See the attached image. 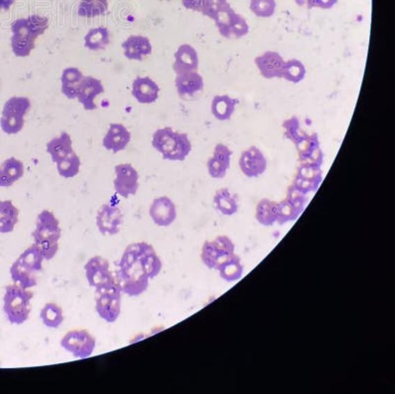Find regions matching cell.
<instances>
[{"label":"cell","mask_w":395,"mask_h":394,"mask_svg":"<svg viewBox=\"0 0 395 394\" xmlns=\"http://www.w3.org/2000/svg\"><path fill=\"white\" fill-rule=\"evenodd\" d=\"M144 242L134 243L125 250L119 264L117 280L122 292L129 296H138L148 289L150 278L146 275L141 261Z\"/></svg>","instance_id":"cell-1"},{"label":"cell","mask_w":395,"mask_h":394,"mask_svg":"<svg viewBox=\"0 0 395 394\" xmlns=\"http://www.w3.org/2000/svg\"><path fill=\"white\" fill-rule=\"evenodd\" d=\"M48 27V18L40 15H31L14 21L11 25V48L14 55L20 58L30 56L36 47L38 37L44 34Z\"/></svg>","instance_id":"cell-2"},{"label":"cell","mask_w":395,"mask_h":394,"mask_svg":"<svg viewBox=\"0 0 395 394\" xmlns=\"http://www.w3.org/2000/svg\"><path fill=\"white\" fill-rule=\"evenodd\" d=\"M60 221L53 212L42 210L38 216L36 229L33 232L35 245L41 250L46 261L54 259L59 251V241L61 239Z\"/></svg>","instance_id":"cell-3"},{"label":"cell","mask_w":395,"mask_h":394,"mask_svg":"<svg viewBox=\"0 0 395 394\" xmlns=\"http://www.w3.org/2000/svg\"><path fill=\"white\" fill-rule=\"evenodd\" d=\"M153 147L162 153L163 159L185 160L192 151V144L185 133L174 131L170 127L156 130L153 137Z\"/></svg>","instance_id":"cell-4"},{"label":"cell","mask_w":395,"mask_h":394,"mask_svg":"<svg viewBox=\"0 0 395 394\" xmlns=\"http://www.w3.org/2000/svg\"><path fill=\"white\" fill-rule=\"evenodd\" d=\"M34 292L18 285H7L3 296V311L11 324L21 325L29 318Z\"/></svg>","instance_id":"cell-5"},{"label":"cell","mask_w":395,"mask_h":394,"mask_svg":"<svg viewBox=\"0 0 395 394\" xmlns=\"http://www.w3.org/2000/svg\"><path fill=\"white\" fill-rule=\"evenodd\" d=\"M29 98L13 96L6 101L2 109L0 126L8 135H15L24 128L25 115L30 110Z\"/></svg>","instance_id":"cell-6"},{"label":"cell","mask_w":395,"mask_h":394,"mask_svg":"<svg viewBox=\"0 0 395 394\" xmlns=\"http://www.w3.org/2000/svg\"><path fill=\"white\" fill-rule=\"evenodd\" d=\"M122 304V289L119 284L96 291V311L108 323H114L119 318Z\"/></svg>","instance_id":"cell-7"},{"label":"cell","mask_w":395,"mask_h":394,"mask_svg":"<svg viewBox=\"0 0 395 394\" xmlns=\"http://www.w3.org/2000/svg\"><path fill=\"white\" fill-rule=\"evenodd\" d=\"M84 270L90 287H95L96 291L108 289L117 284L116 278L110 271L109 262L103 257H92L85 264Z\"/></svg>","instance_id":"cell-8"},{"label":"cell","mask_w":395,"mask_h":394,"mask_svg":"<svg viewBox=\"0 0 395 394\" xmlns=\"http://www.w3.org/2000/svg\"><path fill=\"white\" fill-rule=\"evenodd\" d=\"M61 345L75 358H86L92 355L96 346L93 335L84 329L72 330L61 339Z\"/></svg>","instance_id":"cell-9"},{"label":"cell","mask_w":395,"mask_h":394,"mask_svg":"<svg viewBox=\"0 0 395 394\" xmlns=\"http://www.w3.org/2000/svg\"><path fill=\"white\" fill-rule=\"evenodd\" d=\"M114 188L121 197L127 198L139 190V174L132 165L121 164L115 167Z\"/></svg>","instance_id":"cell-10"},{"label":"cell","mask_w":395,"mask_h":394,"mask_svg":"<svg viewBox=\"0 0 395 394\" xmlns=\"http://www.w3.org/2000/svg\"><path fill=\"white\" fill-rule=\"evenodd\" d=\"M268 162L266 157L256 146L243 151L240 156V167L247 178H258L266 172Z\"/></svg>","instance_id":"cell-11"},{"label":"cell","mask_w":395,"mask_h":394,"mask_svg":"<svg viewBox=\"0 0 395 394\" xmlns=\"http://www.w3.org/2000/svg\"><path fill=\"white\" fill-rule=\"evenodd\" d=\"M123 223V214L119 207L113 204H104L97 214L96 224L101 234L113 236L120 232Z\"/></svg>","instance_id":"cell-12"},{"label":"cell","mask_w":395,"mask_h":394,"mask_svg":"<svg viewBox=\"0 0 395 394\" xmlns=\"http://www.w3.org/2000/svg\"><path fill=\"white\" fill-rule=\"evenodd\" d=\"M150 215L156 225L167 227L176 219V206L169 197L155 198L150 206Z\"/></svg>","instance_id":"cell-13"},{"label":"cell","mask_w":395,"mask_h":394,"mask_svg":"<svg viewBox=\"0 0 395 394\" xmlns=\"http://www.w3.org/2000/svg\"><path fill=\"white\" fill-rule=\"evenodd\" d=\"M255 65L262 77L267 79H281L284 60L280 54L274 51L265 52L255 58Z\"/></svg>","instance_id":"cell-14"},{"label":"cell","mask_w":395,"mask_h":394,"mask_svg":"<svg viewBox=\"0 0 395 394\" xmlns=\"http://www.w3.org/2000/svg\"><path fill=\"white\" fill-rule=\"evenodd\" d=\"M104 93V86L101 80L93 77H84L78 89L77 98L85 110H95V98Z\"/></svg>","instance_id":"cell-15"},{"label":"cell","mask_w":395,"mask_h":394,"mask_svg":"<svg viewBox=\"0 0 395 394\" xmlns=\"http://www.w3.org/2000/svg\"><path fill=\"white\" fill-rule=\"evenodd\" d=\"M174 58L173 70L176 75L197 72L199 56L197 51L191 45H181L175 53Z\"/></svg>","instance_id":"cell-16"},{"label":"cell","mask_w":395,"mask_h":394,"mask_svg":"<svg viewBox=\"0 0 395 394\" xmlns=\"http://www.w3.org/2000/svg\"><path fill=\"white\" fill-rule=\"evenodd\" d=\"M160 86L150 77H139L132 82V96L143 105L155 103L160 96Z\"/></svg>","instance_id":"cell-17"},{"label":"cell","mask_w":395,"mask_h":394,"mask_svg":"<svg viewBox=\"0 0 395 394\" xmlns=\"http://www.w3.org/2000/svg\"><path fill=\"white\" fill-rule=\"evenodd\" d=\"M132 135L129 130L123 124L112 123L110 125L107 134L103 139V146L106 150L118 153L125 150L131 141Z\"/></svg>","instance_id":"cell-18"},{"label":"cell","mask_w":395,"mask_h":394,"mask_svg":"<svg viewBox=\"0 0 395 394\" xmlns=\"http://www.w3.org/2000/svg\"><path fill=\"white\" fill-rule=\"evenodd\" d=\"M175 86L180 98H192L204 89V79L198 72L184 73L177 75Z\"/></svg>","instance_id":"cell-19"},{"label":"cell","mask_w":395,"mask_h":394,"mask_svg":"<svg viewBox=\"0 0 395 394\" xmlns=\"http://www.w3.org/2000/svg\"><path fill=\"white\" fill-rule=\"evenodd\" d=\"M122 47L125 56L132 61H143L153 52L150 39L138 35L127 38Z\"/></svg>","instance_id":"cell-20"},{"label":"cell","mask_w":395,"mask_h":394,"mask_svg":"<svg viewBox=\"0 0 395 394\" xmlns=\"http://www.w3.org/2000/svg\"><path fill=\"white\" fill-rule=\"evenodd\" d=\"M24 165L16 158H9L0 166V188H9L24 176Z\"/></svg>","instance_id":"cell-21"},{"label":"cell","mask_w":395,"mask_h":394,"mask_svg":"<svg viewBox=\"0 0 395 394\" xmlns=\"http://www.w3.org/2000/svg\"><path fill=\"white\" fill-rule=\"evenodd\" d=\"M47 152L51 155L52 160L56 164L65 160L73 153L72 137L66 132L56 137L47 144Z\"/></svg>","instance_id":"cell-22"},{"label":"cell","mask_w":395,"mask_h":394,"mask_svg":"<svg viewBox=\"0 0 395 394\" xmlns=\"http://www.w3.org/2000/svg\"><path fill=\"white\" fill-rule=\"evenodd\" d=\"M240 103L238 99L231 98L229 96H217L212 98V115L219 121H228L233 117L236 105Z\"/></svg>","instance_id":"cell-23"},{"label":"cell","mask_w":395,"mask_h":394,"mask_svg":"<svg viewBox=\"0 0 395 394\" xmlns=\"http://www.w3.org/2000/svg\"><path fill=\"white\" fill-rule=\"evenodd\" d=\"M84 75L77 68H68L61 75V93L70 99L77 98L78 89Z\"/></svg>","instance_id":"cell-24"},{"label":"cell","mask_w":395,"mask_h":394,"mask_svg":"<svg viewBox=\"0 0 395 394\" xmlns=\"http://www.w3.org/2000/svg\"><path fill=\"white\" fill-rule=\"evenodd\" d=\"M19 220V210L11 200L0 202V233L13 232Z\"/></svg>","instance_id":"cell-25"},{"label":"cell","mask_w":395,"mask_h":394,"mask_svg":"<svg viewBox=\"0 0 395 394\" xmlns=\"http://www.w3.org/2000/svg\"><path fill=\"white\" fill-rule=\"evenodd\" d=\"M215 209L222 215L233 216L238 211V197L228 188L217 190L214 197Z\"/></svg>","instance_id":"cell-26"},{"label":"cell","mask_w":395,"mask_h":394,"mask_svg":"<svg viewBox=\"0 0 395 394\" xmlns=\"http://www.w3.org/2000/svg\"><path fill=\"white\" fill-rule=\"evenodd\" d=\"M44 261L45 258L42 256L41 250L35 244L25 250L20 255V257L16 259L19 265L32 273L42 271V262Z\"/></svg>","instance_id":"cell-27"},{"label":"cell","mask_w":395,"mask_h":394,"mask_svg":"<svg viewBox=\"0 0 395 394\" xmlns=\"http://www.w3.org/2000/svg\"><path fill=\"white\" fill-rule=\"evenodd\" d=\"M279 209L278 202L269 199H262L257 205L256 220L261 225L273 226L278 222Z\"/></svg>","instance_id":"cell-28"},{"label":"cell","mask_w":395,"mask_h":394,"mask_svg":"<svg viewBox=\"0 0 395 394\" xmlns=\"http://www.w3.org/2000/svg\"><path fill=\"white\" fill-rule=\"evenodd\" d=\"M238 13L234 11L231 4L226 3L217 9L216 14H215L212 20L216 23L217 29H219V34L224 38L228 36L229 28L233 24L234 20L238 17Z\"/></svg>","instance_id":"cell-29"},{"label":"cell","mask_w":395,"mask_h":394,"mask_svg":"<svg viewBox=\"0 0 395 394\" xmlns=\"http://www.w3.org/2000/svg\"><path fill=\"white\" fill-rule=\"evenodd\" d=\"M217 271H219V275H221L222 280L233 282L240 280L243 271H245V268H243L240 257L234 254L231 258L226 259Z\"/></svg>","instance_id":"cell-30"},{"label":"cell","mask_w":395,"mask_h":394,"mask_svg":"<svg viewBox=\"0 0 395 394\" xmlns=\"http://www.w3.org/2000/svg\"><path fill=\"white\" fill-rule=\"evenodd\" d=\"M40 317L45 326L52 328V329L60 327L65 320L63 308L54 302H49L42 308Z\"/></svg>","instance_id":"cell-31"},{"label":"cell","mask_w":395,"mask_h":394,"mask_svg":"<svg viewBox=\"0 0 395 394\" xmlns=\"http://www.w3.org/2000/svg\"><path fill=\"white\" fill-rule=\"evenodd\" d=\"M110 43V34L107 28L98 27L90 30L84 38V45L91 51L105 49Z\"/></svg>","instance_id":"cell-32"},{"label":"cell","mask_w":395,"mask_h":394,"mask_svg":"<svg viewBox=\"0 0 395 394\" xmlns=\"http://www.w3.org/2000/svg\"><path fill=\"white\" fill-rule=\"evenodd\" d=\"M307 75L306 66L300 60L293 59L284 63L281 70V79H285L292 84H299L302 82Z\"/></svg>","instance_id":"cell-33"},{"label":"cell","mask_w":395,"mask_h":394,"mask_svg":"<svg viewBox=\"0 0 395 394\" xmlns=\"http://www.w3.org/2000/svg\"><path fill=\"white\" fill-rule=\"evenodd\" d=\"M11 278L14 284L20 285L26 289H32L36 287L38 282L34 273H30L24 268H22L17 262H14L10 268Z\"/></svg>","instance_id":"cell-34"},{"label":"cell","mask_w":395,"mask_h":394,"mask_svg":"<svg viewBox=\"0 0 395 394\" xmlns=\"http://www.w3.org/2000/svg\"><path fill=\"white\" fill-rule=\"evenodd\" d=\"M297 148V154H299V159L300 162H306L309 159V156L316 149L320 147V142H319V137L318 134L313 133L309 135L302 137L300 140L295 144Z\"/></svg>","instance_id":"cell-35"},{"label":"cell","mask_w":395,"mask_h":394,"mask_svg":"<svg viewBox=\"0 0 395 394\" xmlns=\"http://www.w3.org/2000/svg\"><path fill=\"white\" fill-rule=\"evenodd\" d=\"M108 9V0H82L78 14L84 17L102 15Z\"/></svg>","instance_id":"cell-36"},{"label":"cell","mask_w":395,"mask_h":394,"mask_svg":"<svg viewBox=\"0 0 395 394\" xmlns=\"http://www.w3.org/2000/svg\"><path fill=\"white\" fill-rule=\"evenodd\" d=\"M80 162L79 157L77 153L73 152L72 155L68 156L65 160L56 164L58 167L59 174L65 179H72L77 176L80 171Z\"/></svg>","instance_id":"cell-37"},{"label":"cell","mask_w":395,"mask_h":394,"mask_svg":"<svg viewBox=\"0 0 395 394\" xmlns=\"http://www.w3.org/2000/svg\"><path fill=\"white\" fill-rule=\"evenodd\" d=\"M276 0H250V10L260 18H270L276 13Z\"/></svg>","instance_id":"cell-38"},{"label":"cell","mask_w":395,"mask_h":394,"mask_svg":"<svg viewBox=\"0 0 395 394\" xmlns=\"http://www.w3.org/2000/svg\"><path fill=\"white\" fill-rule=\"evenodd\" d=\"M278 223L281 224V225L288 223V222L297 220L300 214L302 213V211H304V210L288 202L287 199L278 202Z\"/></svg>","instance_id":"cell-39"},{"label":"cell","mask_w":395,"mask_h":394,"mask_svg":"<svg viewBox=\"0 0 395 394\" xmlns=\"http://www.w3.org/2000/svg\"><path fill=\"white\" fill-rule=\"evenodd\" d=\"M283 129L286 138L293 144L307 135L306 132L300 126V119L297 116H292L285 120L283 122Z\"/></svg>","instance_id":"cell-40"},{"label":"cell","mask_w":395,"mask_h":394,"mask_svg":"<svg viewBox=\"0 0 395 394\" xmlns=\"http://www.w3.org/2000/svg\"><path fill=\"white\" fill-rule=\"evenodd\" d=\"M299 178L309 179V181L321 183L323 179V171L320 167L311 166V165L302 164L297 169V176Z\"/></svg>","instance_id":"cell-41"},{"label":"cell","mask_w":395,"mask_h":394,"mask_svg":"<svg viewBox=\"0 0 395 394\" xmlns=\"http://www.w3.org/2000/svg\"><path fill=\"white\" fill-rule=\"evenodd\" d=\"M249 33V25L245 17L238 14V17L234 20L233 24L229 28L228 36L226 38H236L240 39L246 36Z\"/></svg>","instance_id":"cell-42"},{"label":"cell","mask_w":395,"mask_h":394,"mask_svg":"<svg viewBox=\"0 0 395 394\" xmlns=\"http://www.w3.org/2000/svg\"><path fill=\"white\" fill-rule=\"evenodd\" d=\"M212 244L216 248L219 254L222 257L231 256L235 254V246H234L233 241L229 239L226 236H219L216 239L212 241Z\"/></svg>","instance_id":"cell-43"},{"label":"cell","mask_w":395,"mask_h":394,"mask_svg":"<svg viewBox=\"0 0 395 394\" xmlns=\"http://www.w3.org/2000/svg\"><path fill=\"white\" fill-rule=\"evenodd\" d=\"M217 160L226 169H229L231 164V157H233V151L224 145V144H217L215 147L214 156Z\"/></svg>","instance_id":"cell-44"},{"label":"cell","mask_w":395,"mask_h":394,"mask_svg":"<svg viewBox=\"0 0 395 394\" xmlns=\"http://www.w3.org/2000/svg\"><path fill=\"white\" fill-rule=\"evenodd\" d=\"M288 202L304 210L307 202V195L297 190L293 185L288 188L287 198Z\"/></svg>","instance_id":"cell-45"},{"label":"cell","mask_w":395,"mask_h":394,"mask_svg":"<svg viewBox=\"0 0 395 394\" xmlns=\"http://www.w3.org/2000/svg\"><path fill=\"white\" fill-rule=\"evenodd\" d=\"M208 172L212 179H222L226 176L229 169L222 166L215 157L210 158L207 162Z\"/></svg>","instance_id":"cell-46"},{"label":"cell","mask_w":395,"mask_h":394,"mask_svg":"<svg viewBox=\"0 0 395 394\" xmlns=\"http://www.w3.org/2000/svg\"><path fill=\"white\" fill-rule=\"evenodd\" d=\"M321 183L314 181H309V179H304L299 178V176H295V181H293V185L295 186L300 191H302L304 195H309L311 192H316L318 190L319 185Z\"/></svg>","instance_id":"cell-47"},{"label":"cell","mask_w":395,"mask_h":394,"mask_svg":"<svg viewBox=\"0 0 395 394\" xmlns=\"http://www.w3.org/2000/svg\"><path fill=\"white\" fill-rule=\"evenodd\" d=\"M228 0H203L202 10H201V13L208 16V17L212 19L217 9L224 6V4L228 3Z\"/></svg>","instance_id":"cell-48"},{"label":"cell","mask_w":395,"mask_h":394,"mask_svg":"<svg viewBox=\"0 0 395 394\" xmlns=\"http://www.w3.org/2000/svg\"><path fill=\"white\" fill-rule=\"evenodd\" d=\"M338 3V0H307V7L309 9L319 8L327 10L333 8Z\"/></svg>","instance_id":"cell-49"},{"label":"cell","mask_w":395,"mask_h":394,"mask_svg":"<svg viewBox=\"0 0 395 394\" xmlns=\"http://www.w3.org/2000/svg\"><path fill=\"white\" fill-rule=\"evenodd\" d=\"M324 162V155L323 150L320 147L316 149L311 155L309 156V159L302 164L311 165V166L320 167L323 166Z\"/></svg>","instance_id":"cell-50"},{"label":"cell","mask_w":395,"mask_h":394,"mask_svg":"<svg viewBox=\"0 0 395 394\" xmlns=\"http://www.w3.org/2000/svg\"><path fill=\"white\" fill-rule=\"evenodd\" d=\"M183 6L190 10L201 13L203 6V0H181Z\"/></svg>","instance_id":"cell-51"},{"label":"cell","mask_w":395,"mask_h":394,"mask_svg":"<svg viewBox=\"0 0 395 394\" xmlns=\"http://www.w3.org/2000/svg\"><path fill=\"white\" fill-rule=\"evenodd\" d=\"M13 3L14 0H0V13L9 10V8L13 6Z\"/></svg>","instance_id":"cell-52"},{"label":"cell","mask_w":395,"mask_h":394,"mask_svg":"<svg viewBox=\"0 0 395 394\" xmlns=\"http://www.w3.org/2000/svg\"><path fill=\"white\" fill-rule=\"evenodd\" d=\"M295 2L299 6H307V0H295Z\"/></svg>","instance_id":"cell-53"},{"label":"cell","mask_w":395,"mask_h":394,"mask_svg":"<svg viewBox=\"0 0 395 394\" xmlns=\"http://www.w3.org/2000/svg\"><path fill=\"white\" fill-rule=\"evenodd\" d=\"M164 1H170V0H164Z\"/></svg>","instance_id":"cell-54"}]
</instances>
